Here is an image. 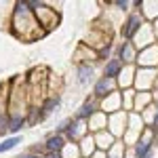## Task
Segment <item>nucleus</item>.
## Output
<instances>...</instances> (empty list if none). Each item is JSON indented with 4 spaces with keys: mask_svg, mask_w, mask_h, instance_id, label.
I'll return each instance as SVG.
<instances>
[{
    "mask_svg": "<svg viewBox=\"0 0 158 158\" xmlns=\"http://www.w3.org/2000/svg\"><path fill=\"white\" fill-rule=\"evenodd\" d=\"M11 25H13V34L17 38H21V40H27V42L47 36V32H44L42 27H38L36 19H34L30 0H23V2H17V4H15Z\"/></svg>",
    "mask_w": 158,
    "mask_h": 158,
    "instance_id": "f257e3e1",
    "label": "nucleus"
},
{
    "mask_svg": "<svg viewBox=\"0 0 158 158\" xmlns=\"http://www.w3.org/2000/svg\"><path fill=\"white\" fill-rule=\"evenodd\" d=\"M30 4H32V13H34V19H36L38 27H42L47 34L53 27H57L59 13L55 11V9H51L49 4H44V2H32V0H30Z\"/></svg>",
    "mask_w": 158,
    "mask_h": 158,
    "instance_id": "f03ea898",
    "label": "nucleus"
},
{
    "mask_svg": "<svg viewBox=\"0 0 158 158\" xmlns=\"http://www.w3.org/2000/svg\"><path fill=\"white\" fill-rule=\"evenodd\" d=\"M158 82V70L154 68H137L135 70L133 86H137V93H152Z\"/></svg>",
    "mask_w": 158,
    "mask_h": 158,
    "instance_id": "7ed1b4c3",
    "label": "nucleus"
},
{
    "mask_svg": "<svg viewBox=\"0 0 158 158\" xmlns=\"http://www.w3.org/2000/svg\"><path fill=\"white\" fill-rule=\"evenodd\" d=\"M146 23L143 21V17L139 15V13L135 11V13H129V17L122 21V25H120V36H122V40H133L135 38V34L139 32V27Z\"/></svg>",
    "mask_w": 158,
    "mask_h": 158,
    "instance_id": "20e7f679",
    "label": "nucleus"
},
{
    "mask_svg": "<svg viewBox=\"0 0 158 158\" xmlns=\"http://www.w3.org/2000/svg\"><path fill=\"white\" fill-rule=\"evenodd\" d=\"M137 65L135 68H154L158 70V44H150L146 49L137 51Z\"/></svg>",
    "mask_w": 158,
    "mask_h": 158,
    "instance_id": "39448f33",
    "label": "nucleus"
},
{
    "mask_svg": "<svg viewBox=\"0 0 158 158\" xmlns=\"http://www.w3.org/2000/svg\"><path fill=\"white\" fill-rule=\"evenodd\" d=\"M127 116H129L127 112H116V114H110L108 116V131L112 133V137L116 141L127 131Z\"/></svg>",
    "mask_w": 158,
    "mask_h": 158,
    "instance_id": "423d86ee",
    "label": "nucleus"
},
{
    "mask_svg": "<svg viewBox=\"0 0 158 158\" xmlns=\"http://www.w3.org/2000/svg\"><path fill=\"white\" fill-rule=\"evenodd\" d=\"M116 59L122 61V65H135L137 61V49H135L133 40H122L116 51Z\"/></svg>",
    "mask_w": 158,
    "mask_h": 158,
    "instance_id": "0eeeda50",
    "label": "nucleus"
},
{
    "mask_svg": "<svg viewBox=\"0 0 158 158\" xmlns=\"http://www.w3.org/2000/svg\"><path fill=\"white\" fill-rule=\"evenodd\" d=\"M133 44H135L137 51L146 49V47H150V44H156V38H154V32H152V25L143 23L141 27H139V32H137L135 38H133Z\"/></svg>",
    "mask_w": 158,
    "mask_h": 158,
    "instance_id": "6e6552de",
    "label": "nucleus"
},
{
    "mask_svg": "<svg viewBox=\"0 0 158 158\" xmlns=\"http://www.w3.org/2000/svg\"><path fill=\"white\" fill-rule=\"evenodd\" d=\"M99 112H103L106 116L116 114V112H122V97H120V93L114 91V93H110L108 97L101 99V103H99Z\"/></svg>",
    "mask_w": 158,
    "mask_h": 158,
    "instance_id": "1a4fd4ad",
    "label": "nucleus"
},
{
    "mask_svg": "<svg viewBox=\"0 0 158 158\" xmlns=\"http://www.w3.org/2000/svg\"><path fill=\"white\" fill-rule=\"evenodd\" d=\"M86 133H89V131H86L85 122H78V120H74V118H70V124H68V129H65L63 137H65V141L78 143V141H80Z\"/></svg>",
    "mask_w": 158,
    "mask_h": 158,
    "instance_id": "9d476101",
    "label": "nucleus"
},
{
    "mask_svg": "<svg viewBox=\"0 0 158 158\" xmlns=\"http://www.w3.org/2000/svg\"><path fill=\"white\" fill-rule=\"evenodd\" d=\"M116 91V80H110V78H99L97 82H95V86H93V97L95 99H103L108 97L110 93H114Z\"/></svg>",
    "mask_w": 158,
    "mask_h": 158,
    "instance_id": "9b49d317",
    "label": "nucleus"
},
{
    "mask_svg": "<svg viewBox=\"0 0 158 158\" xmlns=\"http://www.w3.org/2000/svg\"><path fill=\"white\" fill-rule=\"evenodd\" d=\"M99 110V103H97V99L95 97H91V99H86L85 103L78 108V112H76V116H74V120H78V122H85L89 120L95 112Z\"/></svg>",
    "mask_w": 158,
    "mask_h": 158,
    "instance_id": "f8f14e48",
    "label": "nucleus"
},
{
    "mask_svg": "<svg viewBox=\"0 0 158 158\" xmlns=\"http://www.w3.org/2000/svg\"><path fill=\"white\" fill-rule=\"evenodd\" d=\"M93 135V139H95V148H97V152H108L110 148L116 143V139L112 137L108 129L106 131H99V133H91Z\"/></svg>",
    "mask_w": 158,
    "mask_h": 158,
    "instance_id": "ddd939ff",
    "label": "nucleus"
},
{
    "mask_svg": "<svg viewBox=\"0 0 158 158\" xmlns=\"http://www.w3.org/2000/svg\"><path fill=\"white\" fill-rule=\"evenodd\" d=\"M68 141H65V137L63 135H57V133H53L47 137V141H44V152L47 154H59L61 150H63V146H65Z\"/></svg>",
    "mask_w": 158,
    "mask_h": 158,
    "instance_id": "4468645a",
    "label": "nucleus"
},
{
    "mask_svg": "<svg viewBox=\"0 0 158 158\" xmlns=\"http://www.w3.org/2000/svg\"><path fill=\"white\" fill-rule=\"evenodd\" d=\"M86 124H89V127H86V131H93V133L106 131V129H108V116H106L103 112H99V110H97V112L86 120Z\"/></svg>",
    "mask_w": 158,
    "mask_h": 158,
    "instance_id": "2eb2a0df",
    "label": "nucleus"
},
{
    "mask_svg": "<svg viewBox=\"0 0 158 158\" xmlns=\"http://www.w3.org/2000/svg\"><path fill=\"white\" fill-rule=\"evenodd\" d=\"M122 61L116 59V57H110L108 61H106V65H103V78H110V80H116L118 76H120L122 72Z\"/></svg>",
    "mask_w": 158,
    "mask_h": 158,
    "instance_id": "dca6fc26",
    "label": "nucleus"
},
{
    "mask_svg": "<svg viewBox=\"0 0 158 158\" xmlns=\"http://www.w3.org/2000/svg\"><path fill=\"white\" fill-rule=\"evenodd\" d=\"M78 152H80V158H91L95 152H97V148H95V139H93V135H89L86 133L78 143Z\"/></svg>",
    "mask_w": 158,
    "mask_h": 158,
    "instance_id": "f3484780",
    "label": "nucleus"
},
{
    "mask_svg": "<svg viewBox=\"0 0 158 158\" xmlns=\"http://www.w3.org/2000/svg\"><path fill=\"white\" fill-rule=\"evenodd\" d=\"M135 70H137L135 65H124L120 76L116 78V86H120L122 91L131 89V86H133V80H135V76H131V74H135Z\"/></svg>",
    "mask_w": 158,
    "mask_h": 158,
    "instance_id": "a211bd4d",
    "label": "nucleus"
},
{
    "mask_svg": "<svg viewBox=\"0 0 158 158\" xmlns=\"http://www.w3.org/2000/svg\"><path fill=\"white\" fill-rule=\"evenodd\" d=\"M95 76V68L91 63H78V85H89Z\"/></svg>",
    "mask_w": 158,
    "mask_h": 158,
    "instance_id": "6ab92c4d",
    "label": "nucleus"
},
{
    "mask_svg": "<svg viewBox=\"0 0 158 158\" xmlns=\"http://www.w3.org/2000/svg\"><path fill=\"white\" fill-rule=\"evenodd\" d=\"M23 124H25L23 114H9V118H6V131H11L13 135H17L19 131H21Z\"/></svg>",
    "mask_w": 158,
    "mask_h": 158,
    "instance_id": "aec40b11",
    "label": "nucleus"
},
{
    "mask_svg": "<svg viewBox=\"0 0 158 158\" xmlns=\"http://www.w3.org/2000/svg\"><path fill=\"white\" fill-rule=\"evenodd\" d=\"M59 103H61V95H53V97L44 99V103L40 106V114H42V118H47L49 114H53L55 110L59 108Z\"/></svg>",
    "mask_w": 158,
    "mask_h": 158,
    "instance_id": "412c9836",
    "label": "nucleus"
},
{
    "mask_svg": "<svg viewBox=\"0 0 158 158\" xmlns=\"http://www.w3.org/2000/svg\"><path fill=\"white\" fill-rule=\"evenodd\" d=\"M21 143V135H11V137H6L4 141H0V154L2 152H9L13 148H17Z\"/></svg>",
    "mask_w": 158,
    "mask_h": 158,
    "instance_id": "4be33fe9",
    "label": "nucleus"
},
{
    "mask_svg": "<svg viewBox=\"0 0 158 158\" xmlns=\"http://www.w3.org/2000/svg\"><path fill=\"white\" fill-rule=\"evenodd\" d=\"M118 11H122V13H127L129 11V6H131V2H127V0H116V2H112Z\"/></svg>",
    "mask_w": 158,
    "mask_h": 158,
    "instance_id": "5701e85b",
    "label": "nucleus"
},
{
    "mask_svg": "<svg viewBox=\"0 0 158 158\" xmlns=\"http://www.w3.org/2000/svg\"><path fill=\"white\" fill-rule=\"evenodd\" d=\"M17 158H42V156H40V154H34V152H30V150H27L25 154H21V156H17Z\"/></svg>",
    "mask_w": 158,
    "mask_h": 158,
    "instance_id": "b1692460",
    "label": "nucleus"
},
{
    "mask_svg": "<svg viewBox=\"0 0 158 158\" xmlns=\"http://www.w3.org/2000/svg\"><path fill=\"white\" fill-rule=\"evenodd\" d=\"M150 25H152V32H154V38H156V44H158V19H156V21H152Z\"/></svg>",
    "mask_w": 158,
    "mask_h": 158,
    "instance_id": "393cba45",
    "label": "nucleus"
},
{
    "mask_svg": "<svg viewBox=\"0 0 158 158\" xmlns=\"http://www.w3.org/2000/svg\"><path fill=\"white\" fill-rule=\"evenodd\" d=\"M44 158H61V156H59V154H47Z\"/></svg>",
    "mask_w": 158,
    "mask_h": 158,
    "instance_id": "a878e982",
    "label": "nucleus"
}]
</instances>
